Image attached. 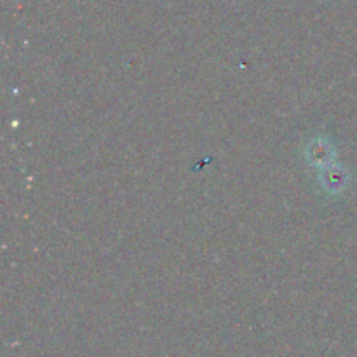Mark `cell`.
Returning a JSON list of instances; mask_svg holds the SVG:
<instances>
[{
  "label": "cell",
  "mask_w": 357,
  "mask_h": 357,
  "mask_svg": "<svg viewBox=\"0 0 357 357\" xmlns=\"http://www.w3.org/2000/svg\"><path fill=\"white\" fill-rule=\"evenodd\" d=\"M307 152H309V160L312 162V166H319V167L330 166L328 162L331 160L333 152H331L326 142H323V139H314V142L309 145V150H307Z\"/></svg>",
  "instance_id": "1"
}]
</instances>
